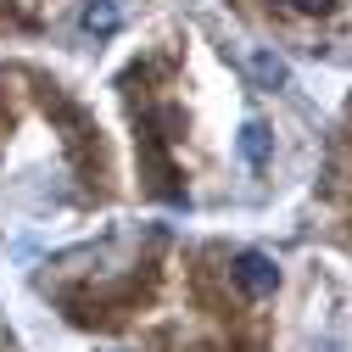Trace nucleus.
Returning <instances> with one entry per match:
<instances>
[{
  "label": "nucleus",
  "mask_w": 352,
  "mask_h": 352,
  "mask_svg": "<svg viewBox=\"0 0 352 352\" xmlns=\"http://www.w3.org/2000/svg\"><path fill=\"white\" fill-rule=\"evenodd\" d=\"M230 274H235V285H241L246 296H269V291L280 285V269H274V257H263V252H241Z\"/></svg>",
  "instance_id": "nucleus-1"
},
{
  "label": "nucleus",
  "mask_w": 352,
  "mask_h": 352,
  "mask_svg": "<svg viewBox=\"0 0 352 352\" xmlns=\"http://www.w3.org/2000/svg\"><path fill=\"white\" fill-rule=\"evenodd\" d=\"M118 23H123V12H118V0H90V6H84V34H96V39H107V34H118Z\"/></svg>",
  "instance_id": "nucleus-2"
},
{
  "label": "nucleus",
  "mask_w": 352,
  "mask_h": 352,
  "mask_svg": "<svg viewBox=\"0 0 352 352\" xmlns=\"http://www.w3.org/2000/svg\"><path fill=\"white\" fill-rule=\"evenodd\" d=\"M269 151H274V135H269L263 123H246V129H241V157H246L252 168H263V162H269Z\"/></svg>",
  "instance_id": "nucleus-3"
},
{
  "label": "nucleus",
  "mask_w": 352,
  "mask_h": 352,
  "mask_svg": "<svg viewBox=\"0 0 352 352\" xmlns=\"http://www.w3.org/2000/svg\"><path fill=\"white\" fill-rule=\"evenodd\" d=\"M252 73L269 84V90H280V84H285V62H280V56H269V51H252Z\"/></svg>",
  "instance_id": "nucleus-4"
},
{
  "label": "nucleus",
  "mask_w": 352,
  "mask_h": 352,
  "mask_svg": "<svg viewBox=\"0 0 352 352\" xmlns=\"http://www.w3.org/2000/svg\"><path fill=\"white\" fill-rule=\"evenodd\" d=\"M336 6V0H296V12H307V17H324Z\"/></svg>",
  "instance_id": "nucleus-5"
}]
</instances>
